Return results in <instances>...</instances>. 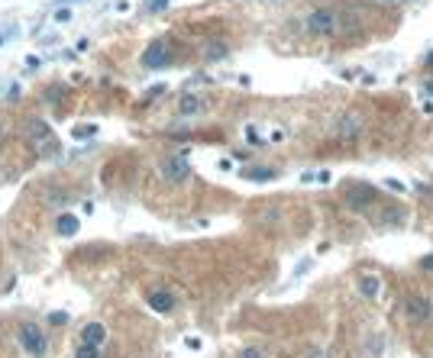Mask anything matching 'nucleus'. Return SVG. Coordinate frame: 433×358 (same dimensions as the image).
I'll return each mask as SVG.
<instances>
[{
  "label": "nucleus",
  "instance_id": "f257e3e1",
  "mask_svg": "<svg viewBox=\"0 0 433 358\" xmlns=\"http://www.w3.org/2000/svg\"><path fill=\"white\" fill-rule=\"evenodd\" d=\"M17 342H20V348L30 358H43L45 352H49V336L43 333L39 323H23V326L17 329Z\"/></svg>",
  "mask_w": 433,
  "mask_h": 358
},
{
  "label": "nucleus",
  "instance_id": "f03ea898",
  "mask_svg": "<svg viewBox=\"0 0 433 358\" xmlns=\"http://www.w3.org/2000/svg\"><path fill=\"white\" fill-rule=\"evenodd\" d=\"M339 30H343V20H339V13L330 10V7L314 10L307 16V32H310V36H333V32H339Z\"/></svg>",
  "mask_w": 433,
  "mask_h": 358
},
{
  "label": "nucleus",
  "instance_id": "7ed1b4c3",
  "mask_svg": "<svg viewBox=\"0 0 433 358\" xmlns=\"http://www.w3.org/2000/svg\"><path fill=\"white\" fill-rule=\"evenodd\" d=\"M162 178L169 181V184H181V181H188L191 175V165H188V158L184 155H169V158H162Z\"/></svg>",
  "mask_w": 433,
  "mask_h": 358
},
{
  "label": "nucleus",
  "instance_id": "20e7f679",
  "mask_svg": "<svg viewBox=\"0 0 433 358\" xmlns=\"http://www.w3.org/2000/svg\"><path fill=\"white\" fill-rule=\"evenodd\" d=\"M142 65H146V68H152V71L169 68V65H171V45L165 43V39H156V43H152L146 52H142Z\"/></svg>",
  "mask_w": 433,
  "mask_h": 358
},
{
  "label": "nucleus",
  "instance_id": "39448f33",
  "mask_svg": "<svg viewBox=\"0 0 433 358\" xmlns=\"http://www.w3.org/2000/svg\"><path fill=\"white\" fill-rule=\"evenodd\" d=\"M375 203V190L366 188V184H356V188H349L346 190V207L349 210H356V213H366Z\"/></svg>",
  "mask_w": 433,
  "mask_h": 358
},
{
  "label": "nucleus",
  "instance_id": "423d86ee",
  "mask_svg": "<svg viewBox=\"0 0 433 358\" xmlns=\"http://www.w3.org/2000/svg\"><path fill=\"white\" fill-rule=\"evenodd\" d=\"M404 310H408V316H411L414 323H427L433 316V304L427 300V297L421 294H411L408 300H404Z\"/></svg>",
  "mask_w": 433,
  "mask_h": 358
},
{
  "label": "nucleus",
  "instance_id": "0eeeda50",
  "mask_svg": "<svg viewBox=\"0 0 433 358\" xmlns=\"http://www.w3.org/2000/svg\"><path fill=\"white\" fill-rule=\"evenodd\" d=\"M146 300H149V306H152L156 313H171V310H175V297H171L169 291H152Z\"/></svg>",
  "mask_w": 433,
  "mask_h": 358
},
{
  "label": "nucleus",
  "instance_id": "6e6552de",
  "mask_svg": "<svg viewBox=\"0 0 433 358\" xmlns=\"http://www.w3.org/2000/svg\"><path fill=\"white\" fill-rule=\"evenodd\" d=\"M104 339H107V326L104 323H87L85 329H81V342H87V346H104Z\"/></svg>",
  "mask_w": 433,
  "mask_h": 358
},
{
  "label": "nucleus",
  "instance_id": "1a4fd4ad",
  "mask_svg": "<svg viewBox=\"0 0 433 358\" xmlns=\"http://www.w3.org/2000/svg\"><path fill=\"white\" fill-rule=\"evenodd\" d=\"M78 230H81V223H78V216H72V213H62V216L55 220V232H59V236H78Z\"/></svg>",
  "mask_w": 433,
  "mask_h": 358
},
{
  "label": "nucleus",
  "instance_id": "9d476101",
  "mask_svg": "<svg viewBox=\"0 0 433 358\" xmlns=\"http://www.w3.org/2000/svg\"><path fill=\"white\" fill-rule=\"evenodd\" d=\"M201 107H204V100L198 94H184L181 97V104H178V110L184 116H194V113H201Z\"/></svg>",
  "mask_w": 433,
  "mask_h": 358
},
{
  "label": "nucleus",
  "instance_id": "9b49d317",
  "mask_svg": "<svg viewBox=\"0 0 433 358\" xmlns=\"http://www.w3.org/2000/svg\"><path fill=\"white\" fill-rule=\"evenodd\" d=\"M356 129H359V120H356V116H343V120H339V139H356L359 136Z\"/></svg>",
  "mask_w": 433,
  "mask_h": 358
},
{
  "label": "nucleus",
  "instance_id": "f8f14e48",
  "mask_svg": "<svg viewBox=\"0 0 433 358\" xmlns=\"http://www.w3.org/2000/svg\"><path fill=\"white\" fill-rule=\"evenodd\" d=\"M379 278L375 274H362L359 278V291H362V297H379Z\"/></svg>",
  "mask_w": 433,
  "mask_h": 358
},
{
  "label": "nucleus",
  "instance_id": "ddd939ff",
  "mask_svg": "<svg viewBox=\"0 0 433 358\" xmlns=\"http://www.w3.org/2000/svg\"><path fill=\"white\" fill-rule=\"evenodd\" d=\"M204 58H207V62H220V58H226V45H223V43H211L207 49H204Z\"/></svg>",
  "mask_w": 433,
  "mask_h": 358
},
{
  "label": "nucleus",
  "instance_id": "4468645a",
  "mask_svg": "<svg viewBox=\"0 0 433 358\" xmlns=\"http://www.w3.org/2000/svg\"><path fill=\"white\" fill-rule=\"evenodd\" d=\"M23 129H30L32 139H45V136H49V126H45L43 120H30V123H26Z\"/></svg>",
  "mask_w": 433,
  "mask_h": 358
},
{
  "label": "nucleus",
  "instance_id": "2eb2a0df",
  "mask_svg": "<svg viewBox=\"0 0 433 358\" xmlns=\"http://www.w3.org/2000/svg\"><path fill=\"white\" fill-rule=\"evenodd\" d=\"M243 178H249V181H272L275 171L272 168H249V171H243Z\"/></svg>",
  "mask_w": 433,
  "mask_h": 358
},
{
  "label": "nucleus",
  "instance_id": "dca6fc26",
  "mask_svg": "<svg viewBox=\"0 0 433 358\" xmlns=\"http://www.w3.org/2000/svg\"><path fill=\"white\" fill-rule=\"evenodd\" d=\"M74 358H101V348L87 346V342H78V348H74Z\"/></svg>",
  "mask_w": 433,
  "mask_h": 358
},
{
  "label": "nucleus",
  "instance_id": "f3484780",
  "mask_svg": "<svg viewBox=\"0 0 433 358\" xmlns=\"http://www.w3.org/2000/svg\"><path fill=\"white\" fill-rule=\"evenodd\" d=\"M236 358H265V352H262V348H255V346H246Z\"/></svg>",
  "mask_w": 433,
  "mask_h": 358
},
{
  "label": "nucleus",
  "instance_id": "a211bd4d",
  "mask_svg": "<svg viewBox=\"0 0 433 358\" xmlns=\"http://www.w3.org/2000/svg\"><path fill=\"white\" fill-rule=\"evenodd\" d=\"M94 133H97L94 126H78L74 129V139H87V136H94Z\"/></svg>",
  "mask_w": 433,
  "mask_h": 358
},
{
  "label": "nucleus",
  "instance_id": "6ab92c4d",
  "mask_svg": "<svg viewBox=\"0 0 433 358\" xmlns=\"http://www.w3.org/2000/svg\"><path fill=\"white\" fill-rule=\"evenodd\" d=\"M45 97H49V100H62L65 91H62V87H55V91H45Z\"/></svg>",
  "mask_w": 433,
  "mask_h": 358
},
{
  "label": "nucleus",
  "instance_id": "aec40b11",
  "mask_svg": "<svg viewBox=\"0 0 433 358\" xmlns=\"http://www.w3.org/2000/svg\"><path fill=\"white\" fill-rule=\"evenodd\" d=\"M165 3H169V0H152V3H149V10H165Z\"/></svg>",
  "mask_w": 433,
  "mask_h": 358
},
{
  "label": "nucleus",
  "instance_id": "412c9836",
  "mask_svg": "<svg viewBox=\"0 0 433 358\" xmlns=\"http://www.w3.org/2000/svg\"><path fill=\"white\" fill-rule=\"evenodd\" d=\"M307 358H327V352H324V348H310V352H307Z\"/></svg>",
  "mask_w": 433,
  "mask_h": 358
},
{
  "label": "nucleus",
  "instance_id": "4be33fe9",
  "mask_svg": "<svg viewBox=\"0 0 433 358\" xmlns=\"http://www.w3.org/2000/svg\"><path fill=\"white\" fill-rule=\"evenodd\" d=\"M421 268H427V271H433V255H427V258H421Z\"/></svg>",
  "mask_w": 433,
  "mask_h": 358
},
{
  "label": "nucleus",
  "instance_id": "5701e85b",
  "mask_svg": "<svg viewBox=\"0 0 433 358\" xmlns=\"http://www.w3.org/2000/svg\"><path fill=\"white\" fill-rule=\"evenodd\" d=\"M423 65H433V52H430V55H427V58H423Z\"/></svg>",
  "mask_w": 433,
  "mask_h": 358
},
{
  "label": "nucleus",
  "instance_id": "b1692460",
  "mask_svg": "<svg viewBox=\"0 0 433 358\" xmlns=\"http://www.w3.org/2000/svg\"><path fill=\"white\" fill-rule=\"evenodd\" d=\"M59 3H74V0H59Z\"/></svg>",
  "mask_w": 433,
  "mask_h": 358
},
{
  "label": "nucleus",
  "instance_id": "393cba45",
  "mask_svg": "<svg viewBox=\"0 0 433 358\" xmlns=\"http://www.w3.org/2000/svg\"><path fill=\"white\" fill-rule=\"evenodd\" d=\"M427 91H430V94H433V85H427Z\"/></svg>",
  "mask_w": 433,
  "mask_h": 358
}]
</instances>
